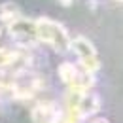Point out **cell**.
<instances>
[{"mask_svg": "<svg viewBox=\"0 0 123 123\" xmlns=\"http://www.w3.org/2000/svg\"><path fill=\"white\" fill-rule=\"evenodd\" d=\"M21 8L15 2H2L0 4V29H6L10 23H13L17 17H21Z\"/></svg>", "mask_w": 123, "mask_h": 123, "instance_id": "obj_4", "label": "cell"}, {"mask_svg": "<svg viewBox=\"0 0 123 123\" xmlns=\"http://www.w3.org/2000/svg\"><path fill=\"white\" fill-rule=\"evenodd\" d=\"M68 51H72V53L76 55L78 61L97 55V49L93 46V42H89L85 36H76V38H72V40H70V46H68Z\"/></svg>", "mask_w": 123, "mask_h": 123, "instance_id": "obj_3", "label": "cell"}, {"mask_svg": "<svg viewBox=\"0 0 123 123\" xmlns=\"http://www.w3.org/2000/svg\"><path fill=\"white\" fill-rule=\"evenodd\" d=\"M34 27H36L38 44L49 46L55 53H66L68 51L70 34L66 31V27H62L59 21L49 19V17H36Z\"/></svg>", "mask_w": 123, "mask_h": 123, "instance_id": "obj_1", "label": "cell"}, {"mask_svg": "<svg viewBox=\"0 0 123 123\" xmlns=\"http://www.w3.org/2000/svg\"><path fill=\"white\" fill-rule=\"evenodd\" d=\"M8 34L12 36V40L15 42V47L21 49H32L38 46V38H36V27H34V19L29 17H17L13 23H10L6 27Z\"/></svg>", "mask_w": 123, "mask_h": 123, "instance_id": "obj_2", "label": "cell"}, {"mask_svg": "<svg viewBox=\"0 0 123 123\" xmlns=\"http://www.w3.org/2000/svg\"><path fill=\"white\" fill-rule=\"evenodd\" d=\"M78 72H80V68H78L76 62H62V64H59V68H57L59 78H61L66 85H70V83L76 80Z\"/></svg>", "mask_w": 123, "mask_h": 123, "instance_id": "obj_5", "label": "cell"}, {"mask_svg": "<svg viewBox=\"0 0 123 123\" xmlns=\"http://www.w3.org/2000/svg\"><path fill=\"white\" fill-rule=\"evenodd\" d=\"M93 123H108V121H106V119H95Z\"/></svg>", "mask_w": 123, "mask_h": 123, "instance_id": "obj_6", "label": "cell"}]
</instances>
